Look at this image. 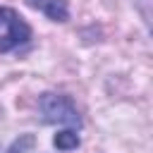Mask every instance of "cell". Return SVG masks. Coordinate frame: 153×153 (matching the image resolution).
<instances>
[{
    "instance_id": "cell-4",
    "label": "cell",
    "mask_w": 153,
    "mask_h": 153,
    "mask_svg": "<svg viewBox=\"0 0 153 153\" xmlns=\"http://www.w3.org/2000/svg\"><path fill=\"white\" fill-rule=\"evenodd\" d=\"M53 146L57 148V151H74V148H79L81 146V139H79V134H76V129H72V127H67V129H60L55 136H53Z\"/></svg>"
},
{
    "instance_id": "cell-3",
    "label": "cell",
    "mask_w": 153,
    "mask_h": 153,
    "mask_svg": "<svg viewBox=\"0 0 153 153\" xmlns=\"http://www.w3.org/2000/svg\"><path fill=\"white\" fill-rule=\"evenodd\" d=\"M26 5L33 10H41L50 22H67L69 19L67 0H26Z\"/></svg>"
},
{
    "instance_id": "cell-2",
    "label": "cell",
    "mask_w": 153,
    "mask_h": 153,
    "mask_svg": "<svg viewBox=\"0 0 153 153\" xmlns=\"http://www.w3.org/2000/svg\"><path fill=\"white\" fill-rule=\"evenodd\" d=\"M31 41L29 22L12 7H0V53H12Z\"/></svg>"
},
{
    "instance_id": "cell-1",
    "label": "cell",
    "mask_w": 153,
    "mask_h": 153,
    "mask_svg": "<svg viewBox=\"0 0 153 153\" xmlns=\"http://www.w3.org/2000/svg\"><path fill=\"white\" fill-rule=\"evenodd\" d=\"M38 112H41V120L45 124H65V127H72V129H81V124H84L74 100L65 93H55V91L41 93Z\"/></svg>"
},
{
    "instance_id": "cell-6",
    "label": "cell",
    "mask_w": 153,
    "mask_h": 153,
    "mask_svg": "<svg viewBox=\"0 0 153 153\" xmlns=\"http://www.w3.org/2000/svg\"><path fill=\"white\" fill-rule=\"evenodd\" d=\"M139 2V12H141V17H143V22L148 24L151 22V10H148V5H151V0H136Z\"/></svg>"
},
{
    "instance_id": "cell-5",
    "label": "cell",
    "mask_w": 153,
    "mask_h": 153,
    "mask_svg": "<svg viewBox=\"0 0 153 153\" xmlns=\"http://www.w3.org/2000/svg\"><path fill=\"white\" fill-rule=\"evenodd\" d=\"M31 146H33V136H31V134H24V136H22V141L17 139V141L10 146V153H24V151H26V148H31Z\"/></svg>"
}]
</instances>
